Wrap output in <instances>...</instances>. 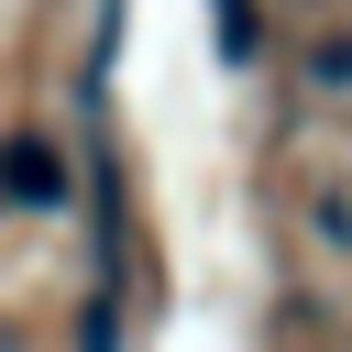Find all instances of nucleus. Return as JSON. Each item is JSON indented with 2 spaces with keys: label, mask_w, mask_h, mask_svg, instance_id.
Masks as SVG:
<instances>
[{
  "label": "nucleus",
  "mask_w": 352,
  "mask_h": 352,
  "mask_svg": "<svg viewBox=\"0 0 352 352\" xmlns=\"http://www.w3.org/2000/svg\"><path fill=\"white\" fill-rule=\"evenodd\" d=\"M0 198H11V209H55V198H66V165H55L44 132H11V143H0Z\"/></svg>",
  "instance_id": "obj_1"
},
{
  "label": "nucleus",
  "mask_w": 352,
  "mask_h": 352,
  "mask_svg": "<svg viewBox=\"0 0 352 352\" xmlns=\"http://www.w3.org/2000/svg\"><path fill=\"white\" fill-rule=\"evenodd\" d=\"M220 55H253V11L242 0H220Z\"/></svg>",
  "instance_id": "obj_2"
}]
</instances>
